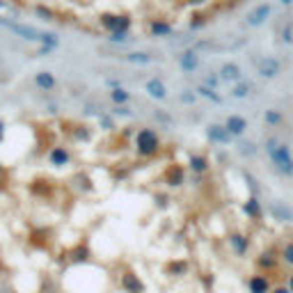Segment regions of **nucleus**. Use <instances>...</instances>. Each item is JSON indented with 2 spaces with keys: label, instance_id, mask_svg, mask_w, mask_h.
<instances>
[{
  "label": "nucleus",
  "instance_id": "obj_1",
  "mask_svg": "<svg viewBox=\"0 0 293 293\" xmlns=\"http://www.w3.org/2000/svg\"><path fill=\"white\" fill-rule=\"evenodd\" d=\"M0 28H5L10 32L18 34L21 39H28V42H37V44H42V46H48V48H55V46H58V37H55L53 32H44V30H37V28H32V26H26V23L0 18Z\"/></svg>",
  "mask_w": 293,
  "mask_h": 293
},
{
  "label": "nucleus",
  "instance_id": "obj_2",
  "mask_svg": "<svg viewBox=\"0 0 293 293\" xmlns=\"http://www.w3.org/2000/svg\"><path fill=\"white\" fill-rule=\"evenodd\" d=\"M266 154H268V158H270L272 168L282 174V176H288V179H291L293 176V154H291V149H288V144L277 142L270 138V140L266 142Z\"/></svg>",
  "mask_w": 293,
  "mask_h": 293
},
{
  "label": "nucleus",
  "instance_id": "obj_3",
  "mask_svg": "<svg viewBox=\"0 0 293 293\" xmlns=\"http://www.w3.org/2000/svg\"><path fill=\"white\" fill-rule=\"evenodd\" d=\"M133 146H136V154L140 158H154L156 154H160V149H163V142H160L158 130L146 128V126H144V128H140L136 133Z\"/></svg>",
  "mask_w": 293,
  "mask_h": 293
},
{
  "label": "nucleus",
  "instance_id": "obj_4",
  "mask_svg": "<svg viewBox=\"0 0 293 293\" xmlns=\"http://www.w3.org/2000/svg\"><path fill=\"white\" fill-rule=\"evenodd\" d=\"M117 286L122 293H146V282L130 266H124L117 275Z\"/></svg>",
  "mask_w": 293,
  "mask_h": 293
},
{
  "label": "nucleus",
  "instance_id": "obj_5",
  "mask_svg": "<svg viewBox=\"0 0 293 293\" xmlns=\"http://www.w3.org/2000/svg\"><path fill=\"white\" fill-rule=\"evenodd\" d=\"M280 264H282L280 250H275V248H268V250L259 252L254 259L256 272H264V275H275V272L280 270Z\"/></svg>",
  "mask_w": 293,
  "mask_h": 293
},
{
  "label": "nucleus",
  "instance_id": "obj_6",
  "mask_svg": "<svg viewBox=\"0 0 293 293\" xmlns=\"http://www.w3.org/2000/svg\"><path fill=\"white\" fill-rule=\"evenodd\" d=\"M190 270H192V266H190V259H186V256H174V259L165 261L163 266L165 277H170V280H184L190 275Z\"/></svg>",
  "mask_w": 293,
  "mask_h": 293
},
{
  "label": "nucleus",
  "instance_id": "obj_7",
  "mask_svg": "<svg viewBox=\"0 0 293 293\" xmlns=\"http://www.w3.org/2000/svg\"><path fill=\"white\" fill-rule=\"evenodd\" d=\"M101 26L110 34H120V32H126L130 28V16H126V14H104L101 16Z\"/></svg>",
  "mask_w": 293,
  "mask_h": 293
},
{
  "label": "nucleus",
  "instance_id": "obj_8",
  "mask_svg": "<svg viewBox=\"0 0 293 293\" xmlns=\"http://www.w3.org/2000/svg\"><path fill=\"white\" fill-rule=\"evenodd\" d=\"M227 243H229V250H232L234 256H248L250 254V238H248V234L245 232H232L227 236Z\"/></svg>",
  "mask_w": 293,
  "mask_h": 293
},
{
  "label": "nucleus",
  "instance_id": "obj_9",
  "mask_svg": "<svg viewBox=\"0 0 293 293\" xmlns=\"http://www.w3.org/2000/svg\"><path fill=\"white\" fill-rule=\"evenodd\" d=\"M245 286H248V293H270L272 291V277L270 275H264V272H252L250 277H248V282H245Z\"/></svg>",
  "mask_w": 293,
  "mask_h": 293
},
{
  "label": "nucleus",
  "instance_id": "obj_10",
  "mask_svg": "<svg viewBox=\"0 0 293 293\" xmlns=\"http://www.w3.org/2000/svg\"><path fill=\"white\" fill-rule=\"evenodd\" d=\"M163 184L168 186V188H181V186L186 184V168L179 163H172L165 168L163 172Z\"/></svg>",
  "mask_w": 293,
  "mask_h": 293
},
{
  "label": "nucleus",
  "instance_id": "obj_11",
  "mask_svg": "<svg viewBox=\"0 0 293 293\" xmlns=\"http://www.w3.org/2000/svg\"><path fill=\"white\" fill-rule=\"evenodd\" d=\"M206 138H208V142H213V144H218V146H229L234 140L232 133L224 128V124H208Z\"/></svg>",
  "mask_w": 293,
  "mask_h": 293
},
{
  "label": "nucleus",
  "instance_id": "obj_12",
  "mask_svg": "<svg viewBox=\"0 0 293 293\" xmlns=\"http://www.w3.org/2000/svg\"><path fill=\"white\" fill-rule=\"evenodd\" d=\"M280 71H282V64L275 58H261L256 62V74L261 78H275V76H280Z\"/></svg>",
  "mask_w": 293,
  "mask_h": 293
},
{
  "label": "nucleus",
  "instance_id": "obj_13",
  "mask_svg": "<svg viewBox=\"0 0 293 293\" xmlns=\"http://www.w3.org/2000/svg\"><path fill=\"white\" fill-rule=\"evenodd\" d=\"M218 76H220V82H232V85L243 80L240 66L236 64V62H224V64L220 66V71H218Z\"/></svg>",
  "mask_w": 293,
  "mask_h": 293
},
{
  "label": "nucleus",
  "instance_id": "obj_14",
  "mask_svg": "<svg viewBox=\"0 0 293 293\" xmlns=\"http://www.w3.org/2000/svg\"><path fill=\"white\" fill-rule=\"evenodd\" d=\"M144 92L154 98V101H165L168 98V85L160 78H149L144 82Z\"/></svg>",
  "mask_w": 293,
  "mask_h": 293
},
{
  "label": "nucleus",
  "instance_id": "obj_15",
  "mask_svg": "<svg viewBox=\"0 0 293 293\" xmlns=\"http://www.w3.org/2000/svg\"><path fill=\"white\" fill-rule=\"evenodd\" d=\"M188 170L192 174H197V176H202V174H206L208 170H211V160H208V156H204V154H190Z\"/></svg>",
  "mask_w": 293,
  "mask_h": 293
},
{
  "label": "nucleus",
  "instance_id": "obj_16",
  "mask_svg": "<svg viewBox=\"0 0 293 293\" xmlns=\"http://www.w3.org/2000/svg\"><path fill=\"white\" fill-rule=\"evenodd\" d=\"M224 128L232 133V138H243L245 130H248V120L240 114H229L224 120Z\"/></svg>",
  "mask_w": 293,
  "mask_h": 293
},
{
  "label": "nucleus",
  "instance_id": "obj_17",
  "mask_svg": "<svg viewBox=\"0 0 293 293\" xmlns=\"http://www.w3.org/2000/svg\"><path fill=\"white\" fill-rule=\"evenodd\" d=\"M243 213L250 218L252 222H259L261 218H264V208H261V202L256 195H250L248 200L243 202Z\"/></svg>",
  "mask_w": 293,
  "mask_h": 293
},
{
  "label": "nucleus",
  "instance_id": "obj_18",
  "mask_svg": "<svg viewBox=\"0 0 293 293\" xmlns=\"http://www.w3.org/2000/svg\"><path fill=\"white\" fill-rule=\"evenodd\" d=\"M48 163L55 165V168H64V165L71 163V154L66 146H53L48 152Z\"/></svg>",
  "mask_w": 293,
  "mask_h": 293
},
{
  "label": "nucleus",
  "instance_id": "obj_19",
  "mask_svg": "<svg viewBox=\"0 0 293 293\" xmlns=\"http://www.w3.org/2000/svg\"><path fill=\"white\" fill-rule=\"evenodd\" d=\"M270 213L275 220H280V222H291L293 220V208L288 206L286 202H272L270 204Z\"/></svg>",
  "mask_w": 293,
  "mask_h": 293
},
{
  "label": "nucleus",
  "instance_id": "obj_20",
  "mask_svg": "<svg viewBox=\"0 0 293 293\" xmlns=\"http://www.w3.org/2000/svg\"><path fill=\"white\" fill-rule=\"evenodd\" d=\"M268 16H270V5L264 2V5L254 7V10L248 14V23H250V26H261V23H266Z\"/></svg>",
  "mask_w": 293,
  "mask_h": 293
},
{
  "label": "nucleus",
  "instance_id": "obj_21",
  "mask_svg": "<svg viewBox=\"0 0 293 293\" xmlns=\"http://www.w3.org/2000/svg\"><path fill=\"white\" fill-rule=\"evenodd\" d=\"M69 259H71V264H87V261L92 259V252H90L87 243H78L76 248L69 252Z\"/></svg>",
  "mask_w": 293,
  "mask_h": 293
},
{
  "label": "nucleus",
  "instance_id": "obj_22",
  "mask_svg": "<svg viewBox=\"0 0 293 293\" xmlns=\"http://www.w3.org/2000/svg\"><path fill=\"white\" fill-rule=\"evenodd\" d=\"M179 66L184 71H195L197 66H200V55H197L195 50H184V53L179 55Z\"/></svg>",
  "mask_w": 293,
  "mask_h": 293
},
{
  "label": "nucleus",
  "instance_id": "obj_23",
  "mask_svg": "<svg viewBox=\"0 0 293 293\" xmlns=\"http://www.w3.org/2000/svg\"><path fill=\"white\" fill-rule=\"evenodd\" d=\"M34 85L39 87V90H44V92H50V90H55V76L50 74V71H39V74H34Z\"/></svg>",
  "mask_w": 293,
  "mask_h": 293
},
{
  "label": "nucleus",
  "instance_id": "obj_24",
  "mask_svg": "<svg viewBox=\"0 0 293 293\" xmlns=\"http://www.w3.org/2000/svg\"><path fill=\"white\" fill-rule=\"evenodd\" d=\"M149 32L154 34V37H172V26H170L168 21H160V18H154L152 23H149Z\"/></svg>",
  "mask_w": 293,
  "mask_h": 293
},
{
  "label": "nucleus",
  "instance_id": "obj_25",
  "mask_svg": "<svg viewBox=\"0 0 293 293\" xmlns=\"http://www.w3.org/2000/svg\"><path fill=\"white\" fill-rule=\"evenodd\" d=\"M195 94H197V96H204V98H208L211 104H222V96H220V94H218L216 90H211V87H206V85H204V82L195 87Z\"/></svg>",
  "mask_w": 293,
  "mask_h": 293
},
{
  "label": "nucleus",
  "instance_id": "obj_26",
  "mask_svg": "<svg viewBox=\"0 0 293 293\" xmlns=\"http://www.w3.org/2000/svg\"><path fill=\"white\" fill-rule=\"evenodd\" d=\"M110 101L114 106H126L130 101V92L124 87H114V90H110Z\"/></svg>",
  "mask_w": 293,
  "mask_h": 293
},
{
  "label": "nucleus",
  "instance_id": "obj_27",
  "mask_svg": "<svg viewBox=\"0 0 293 293\" xmlns=\"http://www.w3.org/2000/svg\"><path fill=\"white\" fill-rule=\"evenodd\" d=\"M264 122H266L268 126H272V128H277V126H282V122H284V114H282V110L268 108L266 112H264Z\"/></svg>",
  "mask_w": 293,
  "mask_h": 293
},
{
  "label": "nucleus",
  "instance_id": "obj_28",
  "mask_svg": "<svg viewBox=\"0 0 293 293\" xmlns=\"http://www.w3.org/2000/svg\"><path fill=\"white\" fill-rule=\"evenodd\" d=\"M250 94H252V82H248V80L236 82L232 90V96H236V98H248Z\"/></svg>",
  "mask_w": 293,
  "mask_h": 293
},
{
  "label": "nucleus",
  "instance_id": "obj_29",
  "mask_svg": "<svg viewBox=\"0 0 293 293\" xmlns=\"http://www.w3.org/2000/svg\"><path fill=\"white\" fill-rule=\"evenodd\" d=\"M280 259H282L284 266L293 268V240H286L282 245V250H280Z\"/></svg>",
  "mask_w": 293,
  "mask_h": 293
},
{
  "label": "nucleus",
  "instance_id": "obj_30",
  "mask_svg": "<svg viewBox=\"0 0 293 293\" xmlns=\"http://www.w3.org/2000/svg\"><path fill=\"white\" fill-rule=\"evenodd\" d=\"M124 60H126V62H133V64H149V62H152V55L136 50V53H126V55H124Z\"/></svg>",
  "mask_w": 293,
  "mask_h": 293
},
{
  "label": "nucleus",
  "instance_id": "obj_31",
  "mask_svg": "<svg viewBox=\"0 0 293 293\" xmlns=\"http://www.w3.org/2000/svg\"><path fill=\"white\" fill-rule=\"evenodd\" d=\"M200 284H204L206 293H211L213 291V284H216V275H211V272H202V275H200Z\"/></svg>",
  "mask_w": 293,
  "mask_h": 293
},
{
  "label": "nucleus",
  "instance_id": "obj_32",
  "mask_svg": "<svg viewBox=\"0 0 293 293\" xmlns=\"http://www.w3.org/2000/svg\"><path fill=\"white\" fill-rule=\"evenodd\" d=\"M238 154H243V156H254V154H256V144H252V142H240V144H238Z\"/></svg>",
  "mask_w": 293,
  "mask_h": 293
},
{
  "label": "nucleus",
  "instance_id": "obj_33",
  "mask_svg": "<svg viewBox=\"0 0 293 293\" xmlns=\"http://www.w3.org/2000/svg\"><path fill=\"white\" fill-rule=\"evenodd\" d=\"M181 101H184V104H195V98H197V94L195 92H192V90H184V92H181Z\"/></svg>",
  "mask_w": 293,
  "mask_h": 293
},
{
  "label": "nucleus",
  "instance_id": "obj_34",
  "mask_svg": "<svg viewBox=\"0 0 293 293\" xmlns=\"http://www.w3.org/2000/svg\"><path fill=\"white\" fill-rule=\"evenodd\" d=\"M112 112H114V114H122V117H130V110L126 108V106H114Z\"/></svg>",
  "mask_w": 293,
  "mask_h": 293
},
{
  "label": "nucleus",
  "instance_id": "obj_35",
  "mask_svg": "<svg viewBox=\"0 0 293 293\" xmlns=\"http://www.w3.org/2000/svg\"><path fill=\"white\" fill-rule=\"evenodd\" d=\"M270 293H291V291H288V288H286V284H275Z\"/></svg>",
  "mask_w": 293,
  "mask_h": 293
},
{
  "label": "nucleus",
  "instance_id": "obj_36",
  "mask_svg": "<svg viewBox=\"0 0 293 293\" xmlns=\"http://www.w3.org/2000/svg\"><path fill=\"white\" fill-rule=\"evenodd\" d=\"M110 39H112V42H117V44H122V42H126L128 37H126V32H120V34H112Z\"/></svg>",
  "mask_w": 293,
  "mask_h": 293
},
{
  "label": "nucleus",
  "instance_id": "obj_37",
  "mask_svg": "<svg viewBox=\"0 0 293 293\" xmlns=\"http://www.w3.org/2000/svg\"><path fill=\"white\" fill-rule=\"evenodd\" d=\"M286 288H288V291L293 293V272H291V275L286 277Z\"/></svg>",
  "mask_w": 293,
  "mask_h": 293
},
{
  "label": "nucleus",
  "instance_id": "obj_38",
  "mask_svg": "<svg viewBox=\"0 0 293 293\" xmlns=\"http://www.w3.org/2000/svg\"><path fill=\"white\" fill-rule=\"evenodd\" d=\"M2 136H5V124L0 122V140H2Z\"/></svg>",
  "mask_w": 293,
  "mask_h": 293
},
{
  "label": "nucleus",
  "instance_id": "obj_39",
  "mask_svg": "<svg viewBox=\"0 0 293 293\" xmlns=\"http://www.w3.org/2000/svg\"><path fill=\"white\" fill-rule=\"evenodd\" d=\"M280 2H282V5H286V7H288V5H293V0H280Z\"/></svg>",
  "mask_w": 293,
  "mask_h": 293
},
{
  "label": "nucleus",
  "instance_id": "obj_40",
  "mask_svg": "<svg viewBox=\"0 0 293 293\" xmlns=\"http://www.w3.org/2000/svg\"><path fill=\"white\" fill-rule=\"evenodd\" d=\"M190 5H200V2H204V0H188Z\"/></svg>",
  "mask_w": 293,
  "mask_h": 293
},
{
  "label": "nucleus",
  "instance_id": "obj_41",
  "mask_svg": "<svg viewBox=\"0 0 293 293\" xmlns=\"http://www.w3.org/2000/svg\"><path fill=\"white\" fill-rule=\"evenodd\" d=\"M0 176H2V165H0Z\"/></svg>",
  "mask_w": 293,
  "mask_h": 293
}]
</instances>
